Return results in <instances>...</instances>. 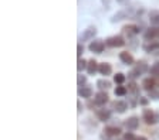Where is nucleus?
I'll return each instance as SVG.
<instances>
[{
  "label": "nucleus",
  "instance_id": "obj_1",
  "mask_svg": "<svg viewBox=\"0 0 159 140\" xmlns=\"http://www.w3.org/2000/svg\"><path fill=\"white\" fill-rule=\"evenodd\" d=\"M142 117H143V120H145L146 125H155L156 122H158V115L151 109H143Z\"/></svg>",
  "mask_w": 159,
  "mask_h": 140
},
{
  "label": "nucleus",
  "instance_id": "obj_2",
  "mask_svg": "<svg viewBox=\"0 0 159 140\" xmlns=\"http://www.w3.org/2000/svg\"><path fill=\"white\" fill-rule=\"evenodd\" d=\"M105 44L108 47L116 48V47H124L125 45V40H124L121 36H112V37H109V38H107Z\"/></svg>",
  "mask_w": 159,
  "mask_h": 140
},
{
  "label": "nucleus",
  "instance_id": "obj_3",
  "mask_svg": "<svg viewBox=\"0 0 159 140\" xmlns=\"http://www.w3.org/2000/svg\"><path fill=\"white\" fill-rule=\"evenodd\" d=\"M146 70H148V67H146V62H143V61H139V62L136 64V67L134 68V70L131 71V72H129L128 75H129V78L135 79L136 77H139L141 74H143Z\"/></svg>",
  "mask_w": 159,
  "mask_h": 140
},
{
  "label": "nucleus",
  "instance_id": "obj_4",
  "mask_svg": "<svg viewBox=\"0 0 159 140\" xmlns=\"http://www.w3.org/2000/svg\"><path fill=\"white\" fill-rule=\"evenodd\" d=\"M107 44L104 43L102 40H94L89 43L88 45V50L91 51V53H95V54H101L104 51V48H105Z\"/></svg>",
  "mask_w": 159,
  "mask_h": 140
},
{
  "label": "nucleus",
  "instance_id": "obj_5",
  "mask_svg": "<svg viewBox=\"0 0 159 140\" xmlns=\"http://www.w3.org/2000/svg\"><path fill=\"white\" fill-rule=\"evenodd\" d=\"M97 36V28L94 26H89L87 27L85 30H84L83 36H81V38H80V41H89V40H94V37Z\"/></svg>",
  "mask_w": 159,
  "mask_h": 140
},
{
  "label": "nucleus",
  "instance_id": "obj_6",
  "mask_svg": "<svg viewBox=\"0 0 159 140\" xmlns=\"http://www.w3.org/2000/svg\"><path fill=\"white\" fill-rule=\"evenodd\" d=\"M143 38H145L146 41H152V40H156V38H159V27H149L148 30L145 31V34H143Z\"/></svg>",
  "mask_w": 159,
  "mask_h": 140
},
{
  "label": "nucleus",
  "instance_id": "obj_7",
  "mask_svg": "<svg viewBox=\"0 0 159 140\" xmlns=\"http://www.w3.org/2000/svg\"><path fill=\"white\" fill-rule=\"evenodd\" d=\"M124 125H125L126 129L135 130V129H138V126H139V119L136 116H131V117H128V119L124 122Z\"/></svg>",
  "mask_w": 159,
  "mask_h": 140
},
{
  "label": "nucleus",
  "instance_id": "obj_8",
  "mask_svg": "<svg viewBox=\"0 0 159 140\" xmlns=\"http://www.w3.org/2000/svg\"><path fill=\"white\" fill-rule=\"evenodd\" d=\"M94 102H95V105H98V106H104V105L108 102V95H107L105 92H98L95 93V98H94Z\"/></svg>",
  "mask_w": 159,
  "mask_h": 140
},
{
  "label": "nucleus",
  "instance_id": "obj_9",
  "mask_svg": "<svg viewBox=\"0 0 159 140\" xmlns=\"http://www.w3.org/2000/svg\"><path fill=\"white\" fill-rule=\"evenodd\" d=\"M112 109L115 110L116 113H124L128 109V105L124 100H115V102H112Z\"/></svg>",
  "mask_w": 159,
  "mask_h": 140
},
{
  "label": "nucleus",
  "instance_id": "obj_10",
  "mask_svg": "<svg viewBox=\"0 0 159 140\" xmlns=\"http://www.w3.org/2000/svg\"><path fill=\"white\" fill-rule=\"evenodd\" d=\"M143 51H146V53H155L156 50H159V41H146L145 44H143Z\"/></svg>",
  "mask_w": 159,
  "mask_h": 140
},
{
  "label": "nucleus",
  "instance_id": "obj_11",
  "mask_svg": "<svg viewBox=\"0 0 159 140\" xmlns=\"http://www.w3.org/2000/svg\"><path fill=\"white\" fill-rule=\"evenodd\" d=\"M119 60L122 61L125 65H132V64L135 62L134 57L128 53V51H122V53H119Z\"/></svg>",
  "mask_w": 159,
  "mask_h": 140
},
{
  "label": "nucleus",
  "instance_id": "obj_12",
  "mask_svg": "<svg viewBox=\"0 0 159 140\" xmlns=\"http://www.w3.org/2000/svg\"><path fill=\"white\" fill-rule=\"evenodd\" d=\"M122 31H124V33H125L128 37L136 36V34L139 33V27L135 26V24H128V26H125V27L122 28Z\"/></svg>",
  "mask_w": 159,
  "mask_h": 140
},
{
  "label": "nucleus",
  "instance_id": "obj_13",
  "mask_svg": "<svg viewBox=\"0 0 159 140\" xmlns=\"http://www.w3.org/2000/svg\"><path fill=\"white\" fill-rule=\"evenodd\" d=\"M104 133H105V136H111V137H116L121 134V129L116 126H107L105 129H104Z\"/></svg>",
  "mask_w": 159,
  "mask_h": 140
},
{
  "label": "nucleus",
  "instance_id": "obj_14",
  "mask_svg": "<svg viewBox=\"0 0 159 140\" xmlns=\"http://www.w3.org/2000/svg\"><path fill=\"white\" fill-rule=\"evenodd\" d=\"M98 71H99L101 75L107 77V75H111V72H112V67H111V64H108V62H102V64H99Z\"/></svg>",
  "mask_w": 159,
  "mask_h": 140
},
{
  "label": "nucleus",
  "instance_id": "obj_15",
  "mask_svg": "<svg viewBox=\"0 0 159 140\" xmlns=\"http://www.w3.org/2000/svg\"><path fill=\"white\" fill-rule=\"evenodd\" d=\"M97 117H98L99 122H107V120H109V117H111V112H109L108 109H99L98 112H97Z\"/></svg>",
  "mask_w": 159,
  "mask_h": 140
},
{
  "label": "nucleus",
  "instance_id": "obj_16",
  "mask_svg": "<svg viewBox=\"0 0 159 140\" xmlns=\"http://www.w3.org/2000/svg\"><path fill=\"white\" fill-rule=\"evenodd\" d=\"M98 67H99L98 62H97V61L93 58V60H89L88 64H87V72H88L89 75H94V74L98 71Z\"/></svg>",
  "mask_w": 159,
  "mask_h": 140
},
{
  "label": "nucleus",
  "instance_id": "obj_17",
  "mask_svg": "<svg viewBox=\"0 0 159 140\" xmlns=\"http://www.w3.org/2000/svg\"><path fill=\"white\" fill-rule=\"evenodd\" d=\"M156 87V82L153 78H145V79L142 81V88L145 91H151V89H155Z\"/></svg>",
  "mask_w": 159,
  "mask_h": 140
},
{
  "label": "nucleus",
  "instance_id": "obj_18",
  "mask_svg": "<svg viewBox=\"0 0 159 140\" xmlns=\"http://www.w3.org/2000/svg\"><path fill=\"white\" fill-rule=\"evenodd\" d=\"M78 95L83 98H91L93 96V89H91V87H80Z\"/></svg>",
  "mask_w": 159,
  "mask_h": 140
},
{
  "label": "nucleus",
  "instance_id": "obj_19",
  "mask_svg": "<svg viewBox=\"0 0 159 140\" xmlns=\"http://www.w3.org/2000/svg\"><path fill=\"white\" fill-rule=\"evenodd\" d=\"M128 92H131L135 98H138V96H139V87L136 85L135 82H134V81H132V82H129V83H128Z\"/></svg>",
  "mask_w": 159,
  "mask_h": 140
},
{
  "label": "nucleus",
  "instance_id": "obj_20",
  "mask_svg": "<svg viewBox=\"0 0 159 140\" xmlns=\"http://www.w3.org/2000/svg\"><path fill=\"white\" fill-rule=\"evenodd\" d=\"M97 87L99 89H108V88H111V82L108 79H98L97 81Z\"/></svg>",
  "mask_w": 159,
  "mask_h": 140
},
{
  "label": "nucleus",
  "instance_id": "obj_21",
  "mask_svg": "<svg viewBox=\"0 0 159 140\" xmlns=\"http://www.w3.org/2000/svg\"><path fill=\"white\" fill-rule=\"evenodd\" d=\"M125 17H126V11H118L116 14L112 16L111 21H112V23H116V21H121L122 19H125Z\"/></svg>",
  "mask_w": 159,
  "mask_h": 140
},
{
  "label": "nucleus",
  "instance_id": "obj_22",
  "mask_svg": "<svg viewBox=\"0 0 159 140\" xmlns=\"http://www.w3.org/2000/svg\"><path fill=\"white\" fill-rule=\"evenodd\" d=\"M124 81H125V75H124L122 72H118L114 75V82L118 83V85H122Z\"/></svg>",
  "mask_w": 159,
  "mask_h": 140
},
{
  "label": "nucleus",
  "instance_id": "obj_23",
  "mask_svg": "<svg viewBox=\"0 0 159 140\" xmlns=\"http://www.w3.org/2000/svg\"><path fill=\"white\" fill-rule=\"evenodd\" d=\"M126 92H128V88H126V87H121V85H119V87H116L115 91H114V93H115L116 96H124Z\"/></svg>",
  "mask_w": 159,
  "mask_h": 140
},
{
  "label": "nucleus",
  "instance_id": "obj_24",
  "mask_svg": "<svg viewBox=\"0 0 159 140\" xmlns=\"http://www.w3.org/2000/svg\"><path fill=\"white\" fill-rule=\"evenodd\" d=\"M148 98L152 100H159V91H156V89L148 91Z\"/></svg>",
  "mask_w": 159,
  "mask_h": 140
},
{
  "label": "nucleus",
  "instance_id": "obj_25",
  "mask_svg": "<svg viewBox=\"0 0 159 140\" xmlns=\"http://www.w3.org/2000/svg\"><path fill=\"white\" fill-rule=\"evenodd\" d=\"M149 72H151V75H153V77H159V62H155L151 67V70H149Z\"/></svg>",
  "mask_w": 159,
  "mask_h": 140
},
{
  "label": "nucleus",
  "instance_id": "obj_26",
  "mask_svg": "<svg viewBox=\"0 0 159 140\" xmlns=\"http://www.w3.org/2000/svg\"><path fill=\"white\" fill-rule=\"evenodd\" d=\"M87 61L85 60H83V58H78V62H77V70L81 72V71L84 70V68H87Z\"/></svg>",
  "mask_w": 159,
  "mask_h": 140
},
{
  "label": "nucleus",
  "instance_id": "obj_27",
  "mask_svg": "<svg viewBox=\"0 0 159 140\" xmlns=\"http://www.w3.org/2000/svg\"><path fill=\"white\" fill-rule=\"evenodd\" d=\"M151 23L153 26H159V13H152L151 16Z\"/></svg>",
  "mask_w": 159,
  "mask_h": 140
},
{
  "label": "nucleus",
  "instance_id": "obj_28",
  "mask_svg": "<svg viewBox=\"0 0 159 140\" xmlns=\"http://www.w3.org/2000/svg\"><path fill=\"white\" fill-rule=\"evenodd\" d=\"M77 82H78V87H84V83L87 82V77H85V75H78Z\"/></svg>",
  "mask_w": 159,
  "mask_h": 140
},
{
  "label": "nucleus",
  "instance_id": "obj_29",
  "mask_svg": "<svg viewBox=\"0 0 159 140\" xmlns=\"http://www.w3.org/2000/svg\"><path fill=\"white\" fill-rule=\"evenodd\" d=\"M83 53H84V47H83V44L80 43L78 45H77V55H78V58H81Z\"/></svg>",
  "mask_w": 159,
  "mask_h": 140
},
{
  "label": "nucleus",
  "instance_id": "obj_30",
  "mask_svg": "<svg viewBox=\"0 0 159 140\" xmlns=\"http://www.w3.org/2000/svg\"><path fill=\"white\" fill-rule=\"evenodd\" d=\"M124 139L125 140H135V136L132 134V132H126V133L124 134Z\"/></svg>",
  "mask_w": 159,
  "mask_h": 140
},
{
  "label": "nucleus",
  "instance_id": "obj_31",
  "mask_svg": "<svg viewBox=\"0 0 159 140\" xmlns=\"http://www.w3.org/2000/svg\"><path fill=\"white\" fill-rule=\"evenodd\" d=\"M148 102H149V99L139 96V104H141V105H143V106H145V105H148Z\"/></svg>",
  "mask_w": 159,
  "mask_h": 140
},
{
  "label": "nucleus",
  "instance_id": "obj_32",
  "mask_svg": "<svg viewBox=\"0 0 159 140\" xmlns=\"http://www.w3.org/2000/svg\"><path fill=\"white\" fill-rule=\"evenodd\" d=\"M77 108H78V113H81V112H83V105H81V102H77Z\"/></svg>",
  "mask_w": 159,
  "mask_h": 140
},
{
  "label": "nucleus",
  "instance_id": "obj_33",
  "mask_svg": "<svg viewBox=\"0 0 159 140\" xmlns=\"http://www.w3.org/2000/svg\"><path fill=\"white\" fill-rule=\"evenodd\" d=\"M135 140H146V137L145 136H138V137H135Z\"/></svg>",
  "mask_w": 159,
  "mask_h": 140
},
{
  "label": "nucleus",
  "instance_id": "obj_34",
  "mask_svg": "<svg viewBox=\"0 0 159 140\" xmlns=\"http://www.w3.org/2000/svg\"><path fill=\"white\" fill-rule=\"evenodd\" d=\"M116 2H119V3H122V2H125V0H116Z\"/></svg>",
  "mask_w": 159,
  "mask_h": 140
}]
</instances>
